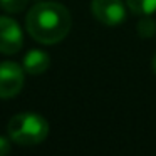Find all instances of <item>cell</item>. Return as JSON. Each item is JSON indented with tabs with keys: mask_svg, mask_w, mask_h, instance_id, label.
<instances>
[{
	"mask_svg": "<svg viewBox=\"0 0 156 156\" xmlns=\"http://www.w3.org/2000/svg\"><path fill=\"white\" fill-rule=\"evenodd\" d=\"M29 0H0V7L9 14H19L27 7Z\"/></svg>",
	"mask_w": 156,
	"mask_h": 156,
	"instance_id": "obj_8",
	"label": "cell"
},
{
	"mask_svg": "<svg viewBox=\"0 0 156 156\" xmlns=\"http://www.w3.org/2000/svg\"><path fill=\"white\" fill-rule=\"evenodd\" d=\"M91 12L101 24L119 25L126 17V7L121 0H92Z\"/></svg>",
	"mask_w": 156,
	"mask_h": 156,
	"instance_id": "obj_4",
	"label": "cell"
},
{
	"mask_svg": "<svg viewBox=\"0 0 156 156\" xmlns=\"http://www.w3.org/2000/svg\"><path fill=\"white\" fill-rule=\"evenodd\" d=\"M153 71H154V74H156V54H154V57H153Z\"/></svg>",
	"mask_w": 156,
	"mask_h": 156,
	"instance_id": "obj_11",
	"label": "cell"
},
{
	"mask_svg": "<svg viewBox=\"0 0 156 156\" xmlns=\"http://www.w3.org/2000/svg\"><path fill=\"white\" fill-rule=\"evenodd\" d=\"M9 151H10V143H9V139H5V138L0 136V156L7 154Z\"/></svg>",
	"mask_w": 156,
	"mask_h": 156,
	"instance_id": "obj_10",
	"label": "cell"
},
{
	"mask_svg": "<svg viewBox=\"0 0 156 156\" xmlns=\"http://www.w3.org/2000/svg\"><path fill=\"white\" fill-rule=\"evenodd\" d=\"M22 86H24V69L10 61L0 62V98H14L20 92Z\"/></svg>",
	"mask_w": 156,
	"mask_h": 156,
	"instance_id": "obj_3",
	"label": "cell"
},
{
	"mask_svg": "<svg viewBox=\"0 0 156 156\" xmlns=\"http://www.w3.org/2000/svg\"><path fill=\"white\" fill-rule=\"evenodd\" d=\"M129 10L138 15H149L156 12V0H126Z\"/></svg>",
	"mask_w": 156,
	"mask_h": 156,
	"instance_id": "obj_7",
	"label": "cell"
},
{
	"mask_svg": "<svg viewBox=\"0 0 156 156\" xmlns=\"http://www.w3.org/2000/svg\"><path fill=\"white\" fill-rule=\"evenodd\" d=\"M24 37L19 24L14 19L0 17V52L2 54H15L22 49Z\"/></svg>",
	"mask_w": 156,
	"mask_h": 156,
	"instance_id": "obj_5",
	"label": "cell"
},
{
	"mask_svg": "<svg viewBox=\"0 0 156 156\" xmlns=\"http://www.w3.org/2000/svg\"><path fill=\"white\" fill-rule=\"evenodd\" d=\"M9 136L20 146H30L42 143L49 134V124L42 116L35 112L15 114L7 124Z\"/></svg>",
	"mask_w": 156,
	"mask_h": 156,
	"instance_id": "obj_2",
	"label": "cell"
},
{
	"mask_svg": "<svg viewBox=\"0 0 156 156\" xmlns=\"http://www.w3.org/2000/svg\"><path fill=\"white\" fill-rule=\"evenodd\" d=\"M71 14L57 2H41L29 10L25 25L32 39L41 44H57L71 30Z\"/></svg>",
	"mask_w": 156,
	"mask_h": 156,
	"instance_id": "obj_1",
	"label": "cell"
},
{
	"mask_svg": "<svg viewBox=\"0 0 156 156\" xmlns=\"http://www.w3.org/2000/svg\"><path fill=\"white\" fill-rule=\"evenodd\" d=\"M49 64H51V57L42 51H30L24 57V71H27L32 76L45 72Z\"/></svg>",
	"mask_w": 156,
	"mask_h": 156,
	"instance_id": "obj_6",
	"label": "cell"
},
{
	"mask_svg": "<svg viewBox=\"0 0 156 156\" xmlns=\"http://www.w3.org/2000/svg\"><path fill=\"white\" fill-rule=\"evenodd\" d=\"M154 32H156V24L151 19H144L138 24V34L141 37H151Z\"/></svg>",
	"mask_w": 156,
	"mask_h": 156,
	"instance_id": "obj_9",
	"label": "cell"
}]
</instances>
